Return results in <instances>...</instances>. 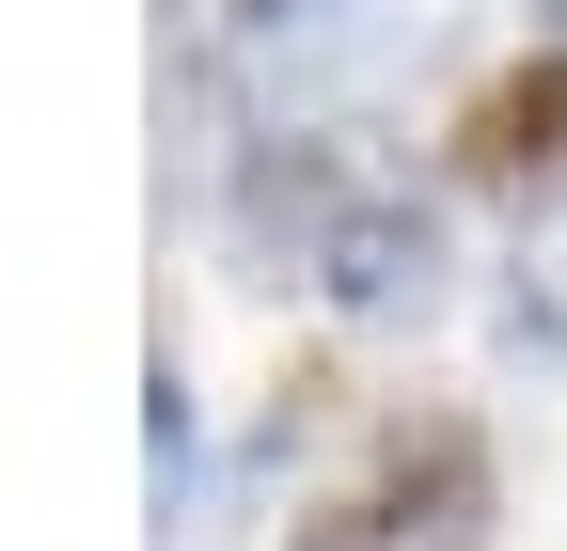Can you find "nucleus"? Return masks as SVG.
Wrapping results in <instances>:
<instances>
[{"instance_id":"obj_1","label":"nucleus","mask_w":567,"mask_h":551,"mask_svg":"<svg viewBox=\"0 0 567 551\" xmlns=\"http://www.w3.org/2000/svg\"><path fill=\"white\" fill-rule=\"evenodd\" d=\"M300 551H488V441L457 426V409H425L410 441H379V472Z\"/></svg>"},{"instance_id":"obj_2","label":"nucleus","mask_w":567,"mask_h":551,"mask_svg":"<svg viewBox=\"0 0 567 551\" xmlns=\"http://www.w3.org/2000/svg\"><path fill=\"white\" fill-rule=\"evenodd\" d=\"M300 284H316L331 315H363V331H410V315H442V205H425V189H347Z\"/></svg>"},{"instance_id":"obj_4","label":"nucleus","mask_w":567,"mask_h":551,"mask_svg":"<svg viewBox=\"0 0 567 551\" xmlns=\"http://www.w3.org/2000/svg\"><path fill=\"white\" fill-rule=\"evenodd\" d=\"M457 158H473L488 189H536V174H567V48H536V63H520L505 95H473Z\"/></svg>"},{"instance_id":"obj_3","label":"nucleus","mask_w":567,"mask_h":551,"mask_svg":"<svg viewBox=\"0 0 567 551\" xmlns=\"http://www.w3.org/2000/svg\"><path fill=\"white\" fill-rule=\"evenodd\" d=\"M347 189H363V174H347V158L316 143V126H284V143H252V158H237V252H252V268H284V284H300Z\"/></svg>"},{"instance_id":"obj_5","label":"nucleus","mask_w":567,"mask_h":551,"mask_svg":"<svg viewBox=\"0 0 567 551\" xmlns=\"http://www.w3.org/2000/svg\"><path fill=\"white\" fill-rule=\"evenodd\" d=\"M520 331H536V347H567V205H536V221H520Z\"/></svg>"},{"instance_id":"obj_7","label":"nucleus","mask_w":567,"mask_h":551,"mask_svg":"<svg viewBox=\"0 0 567 551\" xmlns=\"http://www.w3.org/2000/svg\"><path fill=\"white\" fill-rule=\"evenodd\" d=\"M520 17H536V32H551V48H567V0H520Z\"/></svg>"},{"instance_id":"obj_6","label":"nucleus","mask_w":567,"mask_h":551,"mask_svg":"<svg viewBox=\"0 0 567 551\" xmlns=\"http://www.w3.org/2000/svg\"><path fill=\"white\" fill-rule=\"evenodd\" d=\"M363 0H221V32L237 48H316V32H347Z\"/></svg>"}]
</instances>
